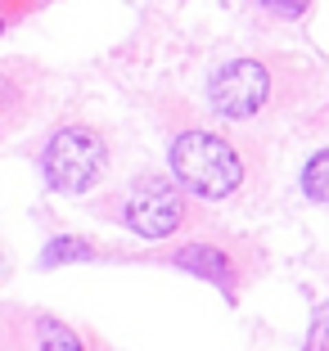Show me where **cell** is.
<instances>
[{"label": "cell", "mask_w": 329, "mask_h": 351, "mask_svg": "<svg viewBox=\"0 0 329 351\" xmlns=\"http://www.w3.org/2000/svg\"><path fill=\"white\" fill-rule=\"evenodd\" d=\"M172 171H176V180L190 185L194 194L221 198V194H230V189L239 185L244 167H239V154L221 140V135L185 131V135H176V145H172Z\"/></svg>", "instance_id": "obj_1"}, {"label": "cell", "mask_w": 329, "mask_h": 351, "mask_svg": "<svg viewBox=\"0 0 329 351\" xmlns=\"http://www.w3.org/2000/svg\"><path fill=\"white\" fill-rule=\"evenodd\" d=\"M104 162H109V145L104 135H95L91 126H63L54 131V140L41 154V171L59 194H82L100 180Z\"/></svg>", "instance_id": "obj_2"}, {"label": "cell", "mask_w": 329, "mask_h": 351, "mask_svg": "<svg viewBox=\"0 0 329 351\" xmlns=\"http://www.w3.org/2000/svg\"><path fill=\"white\" fill-rule=\"evenodd\" d=\"M271 95V77L262 63L253 59H235L226 63L221 73H212V82H207V99H212L216 113L226 117H253L266 104Z\"/></svg>", "instance_id": "obj_3"}, {"label": "cell", "mask_w": 329, "mask_h": 351, "mask_svg": "<svg viewBox=\"0 0 329 351\" xmlns=\"http://www.w3.org/2000/svg\"><path fill=\"white\" fill-rule=\"evenodd\" d=\"M181 217H185L181 194L172 185H163V180H144L131 194V203H126V226L140 239H167L181 226Z\"/></svg>", "instance_id": "obj_4"}, {"label": "cell", "mask_w": 329, "mask_h": 351, "mask_svg": "<svg viewBox=\"0 0 329 351\" xmlns=\"http://www.w3.org/2000/svg\"><path fill=\"white\" fill-rule=\"evenodd\" d=\"M172 261H176L181 270H190V275L207 279V284H226V279H230V257H226L221 248H212V243H194V248H181Z\"/></svg>", "instance_id": "obj_5"}, {"label": "cell", "mask_w": 329, "mask_h": 351, "mask_svg": "<svg viewBox=\"0 0 329 351\" xmlns=\"http://www.w3.org/2000/svg\"><path fill=\"white\" fill-rule=\"evenodd\" d=\"M82 257H91L86 239H54L50 248L41 252V266H63V261H82Z\"/></svg>", "instance_id": "obj_6"}, {"label": "cell", "mask_w": 329, "mask_h": 351, "mask_svg": "<svg viewBox=\"0 0 329 351\" xmlns=\"http://www.w3.org/2000/svg\"><path fill=\"white\" fill-rule=\"evenodd\" d=\"M325 167H329V158L316 154L307 162V171H302V189H307L311 203H325V198H329V189H325Z\"/></svg>", "instance_id": "obj_7"}, {"label": "cell", "mask_w": 329, "mask_h": 351, "mask_svg": "<svg viewBox=\"0 0 329 351\" xmlns=\"http://www.w3.org/2000/svg\"><path fill=\"white\" fill-rule=\"evenodd\" d=\"M36 342H50V347H77V333H68V329H59L54 320H36Z\"/></svg>", "instance_id": "obj_8"}, {"label": "cell", "mask_w": 329, "mask_h": 351, "mask_svg": "<svg viewBox=\"0 0 329 351\" xmlns=\"http://www.w3.org/2000/svg\"><path fill=\"white\" fill-rule=\"evenodd\" d=\"M262 5H271V10H275V14H288V19H293V14H302V10H307V0H262Z\"/></svg>", "instance_id": "obj_9"}, {"label": "cell", "mask_w": 329, "mask_h": 351, "mask_svg": "<svg viewBox=\"0 0 329 351\" xmlns=\"http://www.w3.org/2000/svg\"><path fill=\"white\" fill-rule=\"evenodd\" d=\"M0 270H5V261H0Z\"/></svg>", "instance_id": "obj_10"}]
</instances>
